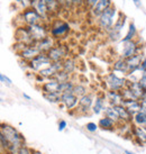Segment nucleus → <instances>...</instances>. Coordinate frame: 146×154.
Listing matches in <instances>:
<instances>
[{"label": "nucleus", "mask_w": 146, "mask_h": 154, "mask_svg": "<svg viewBox=\"0 0 146 154\" xmlns=\"http://www.w3.org/2000/svg\"><path fill=\"white\" fill-rule=\"evenodd\" d=\"M16 1H18V2H20V0H16Z\"/></svg>", "instance_id": "8fccbe9b"}, {"label": "nucleus", "mask_w": 146, "mask_h": 154, "mask_svg": "<svg viewBox=\"0 0 146 154\" xmlns=\"http://www.w3.org/2000/svg\"><path fill=\"white\" fill-rule=\"evenodd\" d=\"M125 153H126V154H134L133 152H130V151H127V150L125 151Z\"/></svg>", "instance_id": "de8ad7c7"}, {"label": "nucleus", "mask_w": 146, "mask_h": 154, "mask_svg": "<svg viewBox=\"0 0 146 154\" xmlns=\"http://www.w3.org/2000/svg\"><path fill=\"white\" fill-rule=\"evenodd\" d=\"M134 122L138 126H146V114L143 111H139L134 115Z\"/></svg>", "instance_id": "c85d7f7f"}, {"label": "nucleus", "mask_w": 146, "mask_h": 154, "mask_svg": "<svg viewBox=\"0 0 146 154\" xmlns=\"http://www.w3.org/2000/svg\"><path fill=\"white\" fill-rule=\"evenodd\" d=\"M43 94H56V92H61V83L56 80H50V81L45 82L42 86Z\"/></svg>", "instance_id": "4468645a"}, {"label": "nucleus", "mask_w": 146, "mask_h": 154, "mask_svg": "<svg viewBox=\"0 0 146 154\" xmlns=\"http://www.w3.org/2000/svg\"><path fill=\"white\" fill-rule=\"evenodd\" d=\"M143 127H144V129H145V131H146V126H143Z\"/></svg>", "instance_id": "09e8293b"}, {"label": "nucleus", "mask_w": 146, "mask_h": 154, "mask_svg": "<svg viewBox=\"0 0 146 154\" xmlns=\"http://www.w3.org/2000/svg\"><path fill=\"white\" fill-rule=\"evenodd\" d=\"M136 27H135V25H134L133 23L129 25V29H128V33L126 34V36H125L124 38H123V43L124 42H128V41H133L134 37L136 36Z\"/></svg>", "instance_id": "c756f323"}, {"label": "nucleus", "mask_w": 146, "mask_h": 154, "mask_svg": "<svg viewBox=\"0 0 146 154\" xmlns=\"http://www.w3.org/2000/svg\"><path fill=\"white\" fill-rule=\"evenodd\" d=\"M102 110H105V99L101 98V97H98V98H96L92 111H93L95 114H100Z\"/></svg>", "instance_id": "bb28decb"}, {"label": "nucleus", "mask_w": 146, "mask_h": 154, "mask_svg": "<svg viewBox=\"0 0 146 154\" xmlns=\"http://www.w3.org/2000/svg\"><path fill=\"white\" fill-rule=\"evenodd\" d=\"M98 1L99 0H86V5L89 7V8H92V7H93Z\"/></svg>", "instance_id": "ea45409f"}, {"label": "nucleus", "mask_w": 146, "mask_h": 154, "mask_svg": "<svg viewBox=\"0 0 146 154\" xmlns=\"http://www.w3.org/2000/svg\"><path fill=\"white\" fill-rule=\"evenodd\" d=\"M57 1V4H59V6L60 7H62V8H70L73 4V0H56Z\"/></svg>", "instance_id": "72a5a7b5"}, {"label": "nucleus", "mask_w": 146, "mask_h": 154, "mask_svg": "<svg viewBox=\"0 0 146 154\" xmlns=\"http://www.w3.org/2000/svg\"><path fill=\"white\" fill-rule=\"evenodd\" d=\"M114 70L115 71H119V72H124L128 74V64H127V60L125 59H119L118 61L115 62L114 64Z\"/></svg>", "instance_id": "5701e85b"}, {"label": "nucleus", "mask_w": 146, "mask_h": 154, "mask_svg": "<svg viewBox=\"0 0 146 154\" xmlns=\"http://www.w3.org/2000/svg\"><path fill=\"white\" fill-rule=\"evenodd\" d=\"M20 4H22V6L25 9L32 8L33 4H34V0H20Z\"/></svg>", "instance_id": "e433bc0d"}, {"label": "nucleus", "mask_w": 146, "mask_h": 154, "mask_svg": "<svg viewBox=\"0 0 146 154\" xmlns=\"http://www.w3.org/2000/svg\"><path fill=\"white\" fill-rule=\"evenodd\" d=\"M51 64H52V61L50 60L47 53H41L38 56H36L34 60H32L28 63L29 68L35 70V71H41V70L50 66Z\"/></svg>", "instance_id": "39448f33"}, {"label": "nucleus", "mask_w": 146, "mask_h": 154, "mask_svg": "<svg viewBox=\"0 0 146 154\" xmlns=\"http://www.w3.org/2000/svg\"><path fill=\"white\" fill-rule=\"evenodd\" d=\"M43 97L47 101L52 103H61V99H62V94L61 92H56V94H43Z\"/></svg>", "instance_id": "cd10ccee"}, {"label": "nucleus", "mask_w": 146, "mask_h": 154, "mask_svg": "<svg viewBox=\"0 0 146 154\" xmlns=\"http://www.w3.org/2000/svg\"><path fill=\"white\" fill-rule=\"evenodd\" d=\"M23 96H24V97H25L26 99H28V100H30V97H29V96H28V94H23Z\"/></svg>", "instance_id": "49530a36"}, {"label": "nucleus", "mask_w": 146, "mask_h": 154, "mask_svg": "<svg viewBox=\"0 0 146 154\" xmlns=\"http://www.w3.org/2000/svg\"><path fill=\"white\" fill-rule=\"evenodd\" d=\"M22 16H23L24 22L26 23L27 26L41 24V22H42V16H41V15L36 11V9L33 8V7H32V8L25 9Z\"/></svg>", "instance_id": "423d86ee"}, {"label": "nucleus", "mask_w": 146, "mask_h": 154, "mask_svg": "<svg viewBox=\"0 0 146 154\" xmlns=\"http://www.w3.org/2000/svg\"><path fill=\"white\" fill-rule=\"evenodd\" d=\"M1 154H7V153H1Z\"/></svg>", "instance_id": "3c124183"}, {"label": "nucleus", "mask_w": 146, "mask_h": 154, "mask_svg": "<svg viewBox=\"0 0 146 154\" xmlns=\"http://www.w3.org/2000/svg\"><path fill=\"white\" fill-rule=\"evenodd\" d=\"M143 56L141 54H136V55L132 56L130 59L127 60V64H128V74L135 72L137 70H141V65L143 62Z\"/></svg>", "instance_id": "ddd939ff"}, {"label": "nucleus", "mask_w": 146, "mask_h": 154, "mask_svg": "<svg viewBox=\"0 0 146 154\" xmlns=\"http://www.w3.org/2000/svg\"><path fill=\"white\" fill-rule=\"evenodd\" d=\"M141 71H142V72H146V59L143 60L142 65H141Z\"/></svg>", "instance_id": "37998d69"}, {"label": "nucleus", "mask_w": 146, "mask_h": 154, "mask_svg": "<svg viewBox=\"0 0 146 154\" xmlns=\"http://www.w3.org/2000/svg\"><path fill=\"white\" fill-rule=\"evenodd\" d=\"M39 54H41V52H39V50L37 48V47L35 46V44L28 45L24 51H22L20 53H19L20 57L26 61H28V62H30L32 60H34L35 57L38 56Z\"/></svg>", "instance_id": "9d476101"}, {"label": "nucleus", "mask_w": 146, "mask_h": 154, "mask_svg": "<svg viewBox=\"0 0 146 154\" xmlns=\"http://www.w3.org/2000/svg\"><path fill=\"white\" fill-rule=\"evenodd\" d=\"M132 133L141 144H146V131L141 126H133Z\"/></svg>", "instance_id": "412c9836"}, {"label": "nucleus", "mask_w": 146, "mask_h": 154, "mask_svg": "<svg viewBox=\"0 0 146 154\" xmlns=\"http://www.w3.org/2000/svg\"><path fill=\"white\" fill-rule=\"evenodd\" d=\"M0 80H1V82L5 83V85H7V86H11V80H10L8 77H6L5 74H1V75H0Z\"/></svg>", "instance_id": "4c0bfd02"}, {"label": "nucleus", "mask_w": 146, "mask_h": 154, "mask_svg": "<svg viewBox=\"0 0 146 154\" xmlns=\"http://www.w3.org/2000/svg\"><path fill=\"white\" fill-rule=\"evenodd\" d=\"M125 22H126V16H125L124 14H120V15H119V18L117 19V22L115 23V25L112 26V28L110 30H114V32H116V33H120L121 28H123L125 25Z\"/></svg>", "instance_id": "a878e982"}, {"label": "nucleus", "mask_w": 146, "mask_h": 154, "mask_svg": "<svg viewBox=\"0 0 146 154\" xmlns=\"http://www.w3.org/2000/svg\"><path fill=\"white\" fill-rule=\"evenodd\" d=\"M107 98L111 106L123 105V103H124V98L121 96L120 91H109L107 94Z\"/></svg>", "instance_id": "6ab92c4d"}, {"label": "nucleus", "mask_w": 146, "mask_h": 154, "mask_svg": "<svg viewBox=\"0 0 146 154\" xmlns=\"http://www.w3.org/2000/svg\"><path fill=\"white\" fill-rule=\"evenodd\" d=\"M115 15H116V8L114 6H110L108 9H106L101 14V16L99 17V26H100V28L108 30V32L111 29L112 26L115 25L114 24Z\"/></svg>", "instance_id": "f03ea898"}, {"label": "nucleus", "mask_w": 146, "mask_h": 154, "mask_svg": "<svg viewBox=\"0 0 146 154\" xmlns=\"http://www.w3.org/2000/svg\"><path fill=\"white\" fill-rule=\"evenodd\" d=\"M34 44L35 46L39 50L41 53H48L54 47V41H53L52 37H46V38L42 39L39 42H36Z\"/></svg>", "instance_id": "2eb2a0df"}, {"label": "nucleus", "mask_w": 146, "mask_h": 154, "mask_svg": "<svg viewBox=\"0 0 146 154\" xmlns=\"http://www.w3.org/2000/svg\"><path fill=\"white\" fill-rule=\"evenodd\" d=\"M66 127V122L65 120H60L59 123V131H63Z\"/></svg>", "instance_id": "79ce46f5"}, {"label": "nucleus", "mask_w": 146, "mask_h": 154, "mask_svg": "<svg viewBox=\"0 0 146 154\" xmlns=\"http://www.w3.org/2000/svg\"><path fill=\"white\" fill-rule=\"evenodd\" d=\"M106 83L110 91H121L127 87V80L124 78L117 77L115 73H110L106 78Z\"/></svg>", "instance_id": "7ed1b4c3"}, {"label": "nucleus", "mask_w": 146, "mask_h": 154, "mask_svg": "<svg viewBox=\"0 0 146 154\" xmlns=\"http://www.w3.org/2000/svg\"><path fill=\"white\" fill-rule=\"evenodd\" d=\"M123 106H124L127 110L132 114V115H135L141 111V101L139 100H124L123 103Z\"/></svg>", "instance_id": "f3484780"}, {"label": "nucleus", "mask_w": 146, "mask_h": 154, "mask_svg": "<svg viewBox=\"0 0 146 154\" xmlns=\"http://www.w3.org/2000/svg\"><path fill=\"white\" fill-rule=\"evenodd\" d=\"M105 115L106 117L108 118H110L111 120H114L115 123H118V122H120V118H119V115H118V112L116 111V109L112 107H107L105 109Z\"/></svg>", "instance_id": "b1692460"}, {"label": "nucleus", "mask_w": 146, "mask_h": 154, "mask_svg": "<svg viewBox=\"0 0 146 154\" xmlns=\"http://www.w3.org/2000/svg\"><path fill=\"white\" fill-rule=\"evenodd\" d=\"M112 107L116 109V111L119 115L121 123H130L132 119H134V116L129 112L123 105H118V106H112Z\"/></svg>", "instance_id": "dca6fc26"}, {"label": "nucleus", "mask_w": 146, "mask_h": 154, "mask_svg": "<svg viewBox=\"0 0 146 154\" xmlns=\"http://www.w3.org/2000/svg\"><path fill=\"white\" fill-rule=\"evenodd\" d=\"M111 5V0H99L98 2L91 8V14L95 16V17H100L101 14L108 9Z\"/></svg>", "instance_id": "9b49d317"}, {"label": "nucleus", "mask_w": 146, "mask_h": 154, "mask_svg": "<svg viewBox=\"0 0 146 154\" xmlns=\"http://www.w3.org/2000/svg\"><path fill=\"white\" fill-rule=\"evenodd\" d=\"M133 2L135 4V6H136L137 8H141V7H142V4H141V0H133Z\"/></svg>", "instance_id": "c03bdc74"}, {"label": "nucleus", "mask_w": 146, "mask_h": 154, "mask_svg": "<svg viewBox=\"0 0 146 154\" xmlns=\"http://www.w3.org/2000/svg\"><path fill=\"white\" fill-rule=\"evenodd\" d=\"M50 60L53 62H63V59L66 57L68 55V51L64 46H54L51 51L47 53Z\"/></svg>", "instance_id": "0eeeda50"}, {"label": "nucleus", "mask_w": 146, "mask_h": 154, "mask_svg": "<svg viewBox=\"0 0 146 154\" xmlns=\"http://www.w3.org/2000/svg\"><path fill=\"white\" fill-rule=\"evenodd\" d=\"M33 8L36 9V11L42 16V18H45L47 16V14L50 13L48 7L46 6L44 0H34V4H33Z\"/></svg>", "instance_id": "aec40b11"}, {"label": "nucleus", "mask_w": 146, "mask_h": 154, "mask_svg": "<svg viewBox=\"0 0 146 154\" xmlns=\"http://www.w3.org/2000/svg\"><path fill=\"white\" fill-rule=\"evenodd\" d=\"M75 70V62L72 59H65L63 61V71L69 74H72Z\"/></svg>", "instance_id": "393cba45"}, {"label": "nucleus", "mask_w": 146, "mask_h": 154, "mask_svg": "<svg viewBox=\"0 0 146 154\" xmlns=\"http://www.w3.org/2000/svg\"><path fill=\"white\" fill-rule=\"evenodd\" d=\"M98 125L96 124V123H92V122H90V123H88V124L86 125V128H87V131H89V132H91V133H93V132H96L97 129H98Z\"/></svg>", "instance_id": "c9c22d12"}, {"label": "nucleus", "mask_w": 146, "mask_h": 154, "mask_svg": "<svg viewBox=\"0 0 146 154\" xmlns=\"http://www.w3.org/2000/svg\"><path fill=\"white\" fill-rule=\"evenodd\" d=\"M69 78H70L69 73H66L65 71H60V72H57L53 77V80H56V81L59 82H65V81H69Z\"/></svg>", "instance_id": "2f4dec72"}, {"label": "nucleus", "mask_w": 146, "mask_h": 154, "mask_svg": "<svg viewBox=\"0 0 146 154\" xmlns=\"http://www.w3.org/2000/svg\"><path fill=\"white\" fill-rule=\"evenodd\" d=\"M27 29L29 33L30 37L33 39V42H39L42 39L48 37L47 36V29L45 28V26H43L42 24H36V25H30L27 26Z\"/></svg>", "instance_id": "20e7f679"}, {"label": "nucleus", "mask_w": 146, "mask_h": 154, "mask_svg": "<svg viewBox=\"0 0 146 154\" xmlns=\"http://www.w3.org/2000/svg\"><path fill=\"white\" fill-rule=\"evenodd\" d=\"M84 0H73V4L74 5H80V4H82Z\"/></svg>", "instance_id": "a18cd8bd"}, {"label": "nucleus", "mask_w": 146, "mask_h": 154, "mask_svg": "<svg viewBox=\"0 0 146 154\" xmlns=\"http://www.w3.org/2000/svg\"><path fill=\"white\" fill-rule=\"evenodd\" d=\"M70 32V25L68 23H59L57 25L53 26L51 29V34L53 37L60 38L61 36H64Z\"/></svg>", "instance_id": "f8f14e48"}, {"label": "nucleus", "mask_w": 146, "mask_h": 154, "mask_svg": "<svg viewBox=\"0 0 146 154\" xmlns=\"http://www.w3.org/2000/svg\"><path fill=\"white\" fill-rule=\"evenodd\" d=\"M137 51H138V47L136 42H134V41L124 42V47H123V52H121V59L128 60L132 56L136 55Z\"/></svg>", "instance_id": "1a4fd4ad"}, {"label": "nucleus", "mask_w": 146, "mask_h": 154, "mask_svg": "<svg viewBox=\"0 0 146 154\" xmlns=\"http://www.w3.org/2000/svg\"><path fill=\"white\" fill-rule=\"evenodd\" d=\"M138 82H139V85H141V87H142V89L144 90V92H145V94H146V72L142 73V75H141V78H139Z\"/></svg>", "instance_id": "f704fd0d"}, {"label": "nucleus", "mask_w": 146, "mask_h": 154, "mask_svg": "<svg viewBox=\"0 0 146 154\" xmlns=\"http://www.w3.org/2000/svg\"><path fill=\"white\" fill-rule=\"evenodd\" d=\"M92 103H93V97H92V94H86V96H83L81 98L79 99V108H80V110L82 111H88L89 109L91 108L92 106Z\"/></svg>", "instance_id": "a211bd4d"}, {"label": "nucleus", "mask_w": 146, "mask_h": 154, "mask_svg": "<svg viewBox=\"0 0 146 154\" xmlns=\"http://www.w3.org/2000/svg\"><path fill=\"white\" fill-rule=\"evenodd\" d=\"M18 154H33V153H32L30 149H28L26 145H24L22 149H20V151H19V153Z\"/></svg>", "instance_id": "58836bf2"}, {"label": "nucleus", "mask_w": 146, "mask_h": 154, "mask_svg": "<svg viewBox=\"0 0 146 154\" xmlns=\"http://www.w3.org/2000/svg\"><path fill=\"white\" fill-rule=\"evenodd\" d=\"M44 1H45L46 6L48 7V10H50V13H51V11H55L56 9L60 7L56 0H44Z\"/></svg>", "instance_id": "473e14b6"}, {"label": "nucleus", "mask_w": 146, "mask_h": 154, "mask_svg": "<svg viewBox=\"0 0 146 154\" xmlns=\"http://www.w3.org/2000/svg\"><path fill=\"white\" fill-rule=\"evenodd\" d=\"M0 142H1V153L18 154L23 146L25 145V140L17 129L8 124H1L0 128Z\"/></svg>", "instance_id": "f257e3e1"}, {"label": "nucleus", "mask_w": 146, "mask_h": 154, "mask_svg": "<svg viewBox=\"0 0 146 154\" xmlns=\"http://www.w3.org/2000/svg\"><path fill=\"white\" fill-rule=\"evenodd\" d=\"M73 92H74V94H75L77 97L81 98L83 96L88 94V90H87L86 87L82 86V85H75L74 88H73Z\"/></svg>", "instance_id": "7c9ffc66"}, {"label": "nucleus", "mask_w": 146, "mask_h": 154, "mask_svg": "<svg viewBox=\"0 0 146 154\" xmlns=\"http://www.w3.org/2000/svg\"><path fill=\"white\" fill-rule=\"evenodd\" d=\"M79 97H77L73 90H70V91H65L62 94V99H61V103L64 105L68 109H72L79 103Z\"/></svg>", "instance_id": "6e6552de"}, {"label": "nucleus", "mask_w": 146, "mask_h": 154, "mask_svg": "<svg viewBox=\"0 0 146 154\" xmlns=\"http://www.w3.org/2000/svg\"><path fill=\"white\" fill-rule=\"evenodd\" d=\"M141 108H142L141 111H143V112H145L146 114V98L141 100Z\"/></svg>", "instance_id": "a19ab883"}, {"label": "nucleus", "mask_w": 146, "mask_h": 154, "mask_svg": "<svg viewBox=\"0 0 146 154\" xmlns=\"http://www.w3.org/2000/svg\"><path fill=\"white\" fill-rule=\"evenodd\" d=\"M98 126L100 128L105 129V131H111V129L115 128L116 123L110 119V118H108V117H103V118H100Z\"/></svg>", "instance_id": "4be33fe9"}]
</instances>
